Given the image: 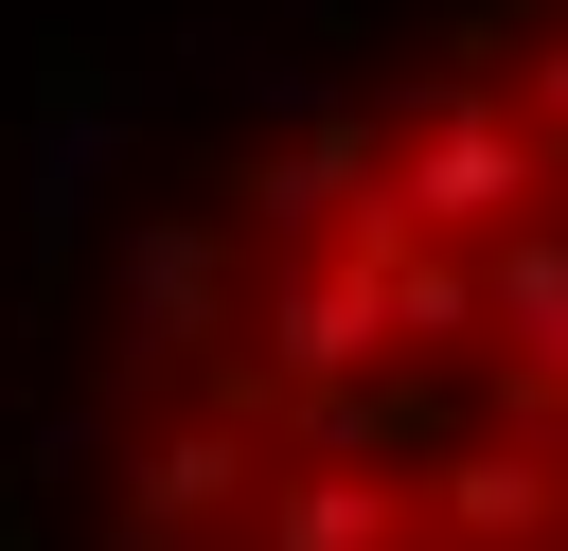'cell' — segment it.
<instances>
[{"instance_id":"1","label":"cell","mask_w":568,"mask_h":551,"mask_svg":"<svg viewBox=\"0 0 568 551\" xmlns=\"http://www.w3.org/2000/svg\"><path fill=\"white\" fill-rule=\"evenodd\" d=\"M106 551H568V0H479L160 231Z\"/></svg>"}]
</instances>
